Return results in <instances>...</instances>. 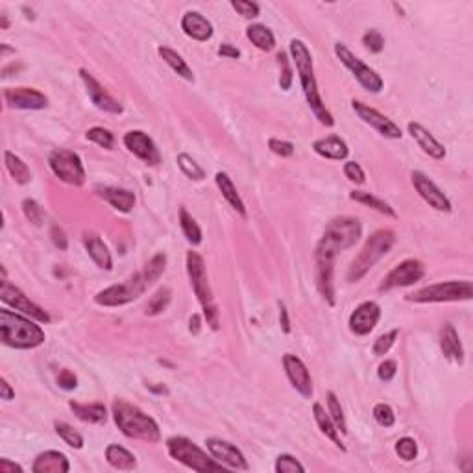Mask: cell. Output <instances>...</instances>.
<instances>
[{
  "label": "cell",
  "instance_id": "6da1fadb",
  "mask_svg": "<svg viewBox=\"0 0 473 473\" xmlns=\"http://www.w3.org/2000/svg\"><path fill=\"white\" fill-rule=\"evenodd\" d=\"M165 264H167L165 253L153 255L141 272L128 278L124 283L113 285V287H107L105 290L98 292L95 301L98 305H104V307H119V305H126L137 300L153 281L161 278V273L165 272Z\"/></svg>",
  "mask_w": 473,
  "mask_h": 473
},
{
  "label": "cell",
  "instance_id": "7a4b0ae2",
  "mask_svg": "<svg viewBox=\"0 0 473 473\" xmlns=\"http://www.w3.org/2000/svg\"><path fill=\"white\" fill-rule=\"evenodd\" d=\"M290 54H292V61L296 65V70L300 74L301 89L307 98V104L316 115V119L324 124V126H333L331 113L326 110V104L322 102V96L318 93V84L315 78V67H313V58H310L309 48L305 47L301 39H292L290 41Z\"/></svg>",
  "mask_w": 473,
  "mask_h": 473
},
{
  "label": "cell",
  "instance_id": "3957f363",
  "mask_svg": "<svg viewBox=\"0 0 473 473\" xmlns=\"http://www.w3.org/2000/svg\"><path fill=\"white\" fill-rule=\"evenodd\" d=\"M0 337L6 346L17 350H32L45 342L41 327L10 309H0Z\"/></svg>",
  "mask_w": 473,
  "mask_h": 473
},
{
  "label": "cell",
  "instance_id": "277c9868",
  "mask_svg": "<svg viewBox=\"0 0 473 473\" xmlns=\"http://www.w3.org/2000/svg\"><path fill=\"white\" fill-rule=\"evenodd\" d=\"M111 409H113L115 423L119 426L122 435L144 442L161 440V433H159V426L156 423V420L150 418L147 412H142L139 407L124 400H115Z\"/></svg>",
  "mask_w": 473,
  "mask_h": 473
},
{
  "label": "cell",
  "instance_id": "5b68a950",
  "mask_svg": "<svg viewBox=\"0 0 473 473\" xmlns=\"http://www.w3.org/2000/svg\"><path fill=\"white\" fill-rule=\"evenodd\" d=\"M396 233L392 230H379L370 236L364 248L361 250L357 257L353 259V263L347 269V281L350 283H357L361 279L373 269V264L377 263L379 259L384 257L390 252V248L394 246Z\"/></svg>",
  "mask_w": 473,
  "mask_h": 473
},
{
  "label": "cell",
  "instance_id": "8992f818",
  "mask_svg": "<svg viewBox=\"0 0 473 473\" xmlns=\"http://www.w3.org/2000/svg\"><path fill=\"white\" fill-rule=\"evenodd\" d=\"M361 233H363V226H361L359 218L337 216L326 226V232H324V236L318 242L316 250L331 253L337 257L338 252L352 248L361 239Z\"/></svg>",
  "mask_w": 473,
  "mask_h": 473
},
{
  "label": "cell",
  "instance_id": "52a82bcc",
  "mask_svg": "<svg viewBox=\"0 0 473 473\" xmlns=\"http://www.w3.org/2000/svg\"><path fill=\"white\" fill-rule=\"evenodd\" d=\"M187 273H189L190 285L195 289V294L198 296V301H200L202 309H204L207 324L213 329H218V309H216L215 298H213V292H211L207 273H205L204 257H202L200 253H187Z\"/></svg>",
  "mask_w": 473,
  "mask_h": 473
},
{
  "label": "cell",
  "instance_id": "ba28073f",
  "mask_svg": "<svg viewBox=\"0 0 473 473\" xmlns=\"http://www.w3.org/2000/svg\"><path fill=\"white\" fill-rule=\"evenodd\" d=\"M170 457L176 458L178 463L185 464L187 468L195 472H224V464L216 463V458H209L207 453L198 447L193 440L185 437H172L167 440Z\"/></svg>",
  "mask_w": 473,
  "mask_h": 473
},
{
  "label": "cell",
  "instance_id": "9c48e42d",
  "mask_svg": "<svg viewBox=\"0 0 473 473\" xmlns=\"http://www.w3.org/2000/svg\"><path fill=\"white\" fill-rule=\"evenodd\" d=\"M473 296L472 281H444L423 287L414 294L407 296V300L414 303H440V301L470 300Z\"/></svg>",
  "mask_w": 473,
  "mask_h": 473
},
{
  "label": "cell",
  "instance_id": "30bf717a",
  "mask_svg": "<svg viewBox=\"0 0 473 473\" xmlns=\"http://www.w3.org/2000/svg\"><path fill=\"white\" fill-rule=\"evenodd\" d=\"M48 165L52 172L65 183L74 187H82L85 183V169L78 153L59 148L48 156Z\"/></svg>",
  "mask_w": 473,
  "mask_h": 473
},
{
  "label": "cell",
  "instance_id": "8fae6325",
  "mask_svg": "<svg viewBox=\"0 0 473 473\" xmlns=\"http://www.w3.org/2000/svg\"><path fill=\"white\" fill-rule=\"evenodd\" d=\"M335 54H337V58L344 63V67L352 70L353 76L357 78V82L363 85L364 89L370 91V93H379V91L383 89V80H381V76L373 68H370L368 65L363 63L344 43H337L335 45Z\"/></svg>",
  "mask_w": 473,
  "mask_h": 473
},
{
  "label": "cell",
  "instance_id": "7c38bea8",
  "mask_svg": "<svg viewBox=\"0 0 473 473\" xmlns=\"http://www.w3.org/2000/svg\"><path fill=\"white\" fill-rule=\"evenodd\" d=\"M0 300L4 303L11 305L13 309L22 313V315L30 316L33 320L41 322V324H48L50 322V316L45 309H41L39 305L33 303L30 298H28L21 289H17L15 285H11L6 276H2V285H0Z\"/></svg>",
  "mask_w": 473,
  "mask_h": 473
},
{
  "label": "cell",
  "instance_id": "4fadbf2b",
  "mask_svg": "<svg viewBox=\"0 0 473 473\" xmlns=\"http://www.w3.org/2000/svg\"><path fill=\"white\" fill-rule=\"evenodd\" d=\"M426 276V266L418 259H407L400 263L394 270H390L389 276L383 279V283L379 285V290H390L396 287H409V285L418 283Z\"/></svg>",
  "mask_w": 473,
  "mask_h": 473
},
{
  "label": "cell",
  "instance_id": "5bb4252c",
  "mask_svg": "<svg viewBox=\"0 0 473 473\" xmlns=\"http://www.w3.org/2000/svg\"><path fill=\"white\" fill-rule=\"evenodd\" d=\"M352 107L359 115V119H363V122H366V124H370L372 128H375L383 137H389V139H401V135H403L398 124H394L389 117H384L383 113H379L377 110H373L370 105L363 104V102L359 100H353Z\"/></svg>",
  "mask_w": 473,
  "mask_h": 473
},
{
  "label": "cell",
  "instance_id": "9a60e30c",
  "mask_svg": "<svg viewBox=\"0 0 473 473\" xmlns=\"http://www.w3.org/2000/svg\"><path fill=\"white\" fill-rule=\"evenodd\" d=\"M333 264H335V255L316 250V285L324 300L329 305H335V281H333L335 266Z\"/></svg>",
  "mask_w": 473,
  "mask_h": 473
},
{
  "label": "cell",
  "instance_id": "2e32d148",
  "mask_svg": "<svg viewBox=\"0 0 473 473\" xmlns=\"http://www.w3.org/2000/svg\"><path fill=\"white\" fill-rule=\"evenodd\" d=\"M283 366L285 373H287V377L292 383V386L303 398H310L313 396V379H310V373L303 364V361L300 357L292 355V353H287L283 357Z\"/></svg>",
  "mask_w": 473,
  "mask_h": 473
},
{
  "label": "cell",
  "instance_id": "e0dca14e",
  "mask_svg": "<svg viewBox=\"0 0 473 473\" xmlns=\"http://www.w3.org/2000/svg\"><path fill=\"white\" fill-rule=\"evenodd\" d=\"M412 185L423 202L431 205L433 209L444 211V213L451 211V202L447 200V196L423 172H412Z\"/></svg>",
  "mask_w": 473,
  "mask_h": 473
},
{
  "label": "cell",
  "instance_id": "ac0fdd59",
  "mask_svg": "<svg viewBox=\"0 0 473 473\" xmlns=\"http://www.w3.org/2000/svg\"><path fill=\"white\" fill-rule=\"evenodd\" d=\"M124 144L133 156H137L139 159H142L144 163L148 165H158L161 161V156H159V150L156 147V142L150 139L144 132H139V130H133V132H128L124 135Z\"/></svg>",
  "mask_w": 473,
  "mask_h": 473
},
{
  "label": "cell",
  "instance_id": "d6986e66",
  "mask_svg": "<svg viewBox=\"0 0 473 473\" xmlns=\"http://www.w3.org/2000/svg\"><path fill=\"white\" fill-rule=\"evenodd\" d=\"M4 100L13 110H43L48 104V98L43 95L41 91L30 89V87L6 89Z\"/></svg>",
  "mask_w": 473,
  "mask_h": 473
},
{
  "label": "cell",
  "instance_id": "ffe728a7",
  "mask_svg": "<svg viewBox=\"0 0 473 473\" xmlns=\"http://www.w3.org/2000/svg\"><path fill=\"white\" fill-rule=\"evenodd\" d=\"M379 318H381V307L375 301H364L350 316V329L359 337H364L377 326Z\"/></svg>",
  "mask_w": 473,
  "mask_h": 473
},
{
  "label": "cell",
  "instance_id": "44dd1931",
  "mask_svg": "<svg viewBox=\"0 0 473 473\" xmlns=\"http://www.w3.org/2000/svg\"><path fill=\"white\" fill-rule=\"evenodd\" d=\"M207 449L220 464H226L227 468L233 470H248V463L241 449H236V446L230 444L226 440H218V438H209L205 442Z\"/></svg>",
  "mask_w": 473,
  "mask_h": 473
},
{
  "label": "cell",
  "instance_id": "7402d4cb",
  "mask_svg": "<svg viewBox=\"0 0 473 473\" xmlns=\"http://www.w3.org/2000/svg\"><path fill=\"white\" fill-rule=\"evenodd\" d=\"M80 76H82V80H84L85 87H87V93H89L91 100H93V104L98 107V110L102 111H107V113H113V115H121L122 113V105L119 104V102L113 98V96L107 93V91L102 87L98 82H96L93 76H91L85 68H82L80 70Z\"/></svg>",
  "mask_w": 473,
  "mask_h": 473
},
{
  "label": "cell",
  "instance_id": "603a6c76",
  "mask_svg": "<svg viewBox=\"0 0 473 473\" xmlns=\"http://www.w3.org/2000/svg\"><path fill=\"white\" fill-rule=\"evenodd\" d=\"M181 28L195 41H207L213 37V24L198 11H187L181 19Z\"/></svg>",
  "mask_w": 473,
  "mask_h": 473
},
{
  "label": "cell",
  "instance_id": "cb8c5ba5",
  "mask_svg": "<svg viewBox=\"0 0 473 473\" xmlns=\"http://www.w3.org/2000/svg\"><path fill=\"white\" fill-rule=\"evenodd\" d=\"M409 133L412 135V139L418 142V147H420L426 153H429L431 158L435 159L446 158V148H444V144H440V142H438L431 133L427 132L421 124H418V122H409Z\"/></svg>",
  "mask_w": 473,
  "mask_h": 473
},
{
  "label": "cell",
  "instance_id": "d4e9b609",
  "mask_svg": "<svg viewBox=\"0 0 473 473\" xmlns=\"http://www.w3.org/2000/svg\"><path fill=\"white\" fill-rule=\"evenodd\" d=\"M70 470L63 453L45 451L36 458L32 466L33 473H67Z\"/></svg>",
  "mask_w": 473,
  "mask_h": 473
},
{
  "label": "cell",
  "instance_id": "484cf974",
  "mask_svg": "<svg viewBox=\"0 0 473 473\" xmlns=\"http://www.w3.org/2000/svg\"><path fill=\"white\" fill-rule=\"evenodd\" d=\"M96 193H98L100 198H104L105 202H110L121 213H130L133 209V205H135V195H133L132 190L115 189V187H98Z\"/></svg>",
  "mask_w": 473,
  "mask_h": 473
},
{
  "label": "cell",
  "instance_id": "4316f807",
  "mask_svg": "<svg viewBox=\"0 0 473 473\" xmlns=\"http://www.w3.org/2000/svg\"><path fill=\"white\" fill-rule=\"evenodd\" d=\"M440 346H442L444 355H446V359L455 361V363H458V364L464 363L463 344H460V340H458L457 331H455V327H453L451 324H446V326L442 327Z\"/></svg>",
  "mask_w": 473,
  "mask_h": 473
},
{
  "label": "cell",
  "instance_id": "83f0119b",
  "mask_svg": "<svg viewBox=\"0 0 473 473\" xmlns=\"http://www.w3.org/2000/svg\"><path fill=\"white\" fill-rule=\"evenodd\" d=\"M315 148V152L318 156L326 159H335V161H340V159L347 158V144L342 141L340 137L337 135H329L326 139H318V141L313 144Z\"/></svg>",
  "mask_w": 473,
  "mask_h": 473
},
{
  "label": "cell",
  "instance_id": "f1b7e54d",
  "mask_svg": "<svg viewBox=\"0 0 473 473\" xmlns=\"http://www.w3.org/2000/svg\"><path fill=\"white\" fill-rule=\"evenodd\" d=\"M85 248H87V253L91 255V259L95 261L100 269L111 270L113 269V261H111V253L107 250L102 239L98 235H85L84 239Z\"/></svg>",
  "mask_w": 473,
  "mask_h": 473
},
{
  "label": "cell",
  "instance_id": "f546056e",
  "mask_svg": "<svg viewBox=\"0 0 473 473\" xmlns=\"http://www.w3.org/2000/svg\"><path fill=\"white\" fill-rule=\"evenodd\" d=\"M215 181H216V185H218V189H220L222 196L227 200V204L232 205L236 213H241L242 216H246V205H244L242 198L239 196V193H236L232 178H230L226 172H218L215 176Z\"/></svg>",
  "mask_w": 473,
  "mask_h": 473
},
{
  "label": "cell",
  "instance_id": "4dcf8cb0",
  "mask_svg": "<svg viewBox=\"0 0 473 473\" xmlns=\"http://www.w3.org/2000/svg\"><path fill=\"white\" fill-rule=\"evenodd\" d=\"M68 407L73 409V412L78 416L82 421H87V423H104L105 418H107V410L102 403H76V401H70Z\"/></svg>",
  "mask_w": 473,
  "mask_h": 473
},
{
  "label": "cell",
  "instance_id": "1f68e13d",
  "mask_svg": "<svg viewBox=\"0 0 473 473\" xmlns=\"http://www.w3.org/2000/svg\"><path fill=\"white\" fill-rule=\"evenodd\" d=\"M105 460L110 463V466H113L115 470H122V472H130L137 466V460L132 453L124 449V447L117 446V444H111L105 449Z\"/></svg>",
  "mask_w": 473,
  "mask_h": 473
},
{
  "label": "cell",
  "instance_id": "d6a6232c",
  "mask_svg": "<svg viewBox=\"0 0 473 473\" xmlns=\"http://www.w3.org/2000/svg\"><path fill=\"white\" fill-rule=\"evenodd\" d=\"M313 412H315V420H316V423H318V427H320V431L324 433L327 438H331V440L335 442L338 447H340L342 451H344L346 447H344V444H342L340 435H338V429H337V426H335V421L331 420L329 412H326V409H324L320 403H315V405H313Z\"/></svg>",
  "mask_w": 473,
  "mask_h": 473
},
{
  "label": "cell",
  "instance_id": "836d02e7",
  "mask_svg": "<svg viewBox=\"0 0 473 473\" xmlns=\"http://www.w3.org/2000/svg\"><path fill=\"white\" fill-rule=\"evenodd\" d=\"M246 36L263 52H270L276 47V37H273L272 30L264 27V24H252V27H248Z\"/></svg>",
  "mask_w": 473,
  "mask_h": 473
},
{
  "label": "cell",
  "instance_id": "e575fe53",
  "mask_svg": "<svg viewBox=\"0 0 473 473\" xmlns=\"http://www.w3.org/2000/svg\"><path fill=\"white\" fill-rule=\"evenodd\" d=\"M159 56L163 58V61L167 65H169L170 68H172L174 73H178L181 78L189 80V82H193L195 80V74H193V70L189 68V65L185 63V59L179 56L178 52H174L172 48L169 47H159L158 48Z\"/></svg>",
  "mask_w": 473,
  "mask_h": 473
},
{
  "label": "cell",
  "instance_id": "d590c367",
  "mask_svg": "<svg viewBox=\"0 0 473 473\" xmlns=\"http://www.w3.org/2000/svg\"><path fill=\"white\" fill-rule=\"evenodd\" d=\"M4 161H6V169L10 170L11 178L15 179L19 185L28 183L30 179H32V172L27 167V163L22 161L21 158H17L15 153L10 152V150H6L4 152Z\"/></svg>",
  "mask_w": 473,
  "mask_h": 473
},
{
  "label": "cell",
  "instance_id": "8d00e7d4",
  "mask_svg": "<svg viewBox=\"0 0 473 473\" xmlns=\"http://www.w3.org/2000/svg\"><path fill=\"white\" fill-rule=\"evenodd\" d=\"M350 198H352V200H355V202H359V204L368 205V207L379 211V213H383V215L396 218V211L392 209V207H390L386 202H383L381 198H377V196H373L372 193H364V190H353L352 195H350Z\"/></svg>",
  "mask_w": 473,
  "mask_h": 473
},
{
  "label": "cell",
  "instance_id": "74e56055",
  "mask_svg": "<svg viewBox=\"0 0 473 473\" xmlns=\"http://www.w3.org/2000/svg\"><path fill=\"white\" fill-rule=\"evenodd\" d=\"M179 226H181V232H183L185 239H187L193 246H198V244H200L202 242L200 226L196 224V220L187 213L185 207L179 209Z\"/></svg>",
  "mask_w": 473,
  "mask_h": 473
},
{
  "label": "cell",
  "instance_id": "f35d334b",
  "mask_svg": "<svg viewBox=\"0 0 473 473\" xmlns=\"http://www.w3.org/2000/svg\"><path fill=\"white\" fill-rule=\"evenodd\" d=\"M170 298H172V290L167 289V287L159 289L158 292L150 298V301H148L147 315L153 316V315H159V313H163V310L169 307Z\"/></svg>",
  "mask_w": 473,
  "mask_h": 473
},
{
  "label": "cell",
  "instance_id": "ab89813d",
  "mask_svg": "<svg viewBox=\"0 0 473 473\" xmlns=\"http://www.w3.org/2000/svg\"><path fill=\"white\" fill-rule=\"evenodd\" d=\"M56 433L59 435V438H63V442L67 446L74 447V449H82L84 447V438L78 431H74L73 427L65 423V421H56Z\"/></svg>",
  "mask_w": 473,
  "mask_h": 473
},
{
  "label": "cell",
  "instance_id": "60d3db41",
  "mask_svg": "<svg viewBox=\"0 0 473 473\" xmlns=\"http://www.w3.org/2000/svg\"><path fill=\"white\" fill-rule=\"evenodd\" d=\"M178 167L183 170V174L187 176V178L196 179V181H202V179L205 178L204 169H202L200 165L196 163L195 159L190 158V156H187V153H179V156H178Z\"/></svg>",
  "mask_w": 473,
  "mask_h": 473
},
{
  "label": "cell",
  "instance_id": "b9f144b4",
  "mask_svg": "<svg viewBox=\"0 0 473 473\" xmlns=\"http://www.w3.org/2000/svg\"><path fill=\"white\" fill-rule=\"evenodd\" d=\"M327 407H329V416H331V420L335 421V426H337L338 433L342 435H346L347 427H346V418H344V412H342L340 401L333 392L327 394Z\"/></svg>",
  "mask_w": 473,
  "mask_h": 473
},
{
  "label": "cell",
  "instance_id": "7bdbcfd3",
  "mask_svg": "<svg viewBox=\"0 0 473 473\" xmlns=\"http://www.w3.org/2000/svg\"><path fill=\"white\" fill-rule=\"evenodd\" d=\"M85 137L89 139V141L96 142L98 147L105 148V150H111V148L115 147V137L110 130H105V128H91L89 132L85 133Z\"/></svg>",
  "mask_w": 473,
  "mask_h": 473
},
{
  "label": "cell",
  "instance_id": "ee69618b",
  "mask_svg": "<svg viewBox=\"0 0 473 473\" xmlns=\"http://www.w3.org/2000/svg\"><path fill=\"white\" fill-rule=\"evenodd\" d=\"M278 63L281 67V74H279V85L281 89L289 91L292 85V68H290V59L285 52L278 54Z\"/></svg>",
  "mask_w": 473,
  "mask_h": 473
},
{
  "label": "cell",
  "instance_id": "f6af8a7d",
  "mask_svg": "<svg viewBox=\"0 0 473 473\" xmlns=\"http://www.w3.org/2000/svg\"><path fill=\"white\" fill-rule=\"evenodd\" d=\"M373 418L381 427H392L396 423L394 410L386 403H379V405L373 407Z\"/></svg>",
  "mask_w": 473,
  "mask_h": 473
},
{
  "label": "cell",
  "instance_id": "bcb514c9",
  "mask_svg": "<svg viewBox=\"0 0 473 473\" xmlns=\"http://www.w3.org/2000/svg\"><path fill=\"white\" fill-rule=\"evenodd\" d=\"M276 472L278 473H303L305 468L296 460L292 455H279L276 460Z\"/></svg>",
  "mask_w": 473,
  "mask_h": 473
},
{
  "label": "cell",
  "instance_id": "7dc6e473",
  "mask_svg": "<svg viewBox=\"0 0 473 473\" xmlns=\"http://www.w3.org/2000/svg\"><path fill=\"white\" fill-rule=\"evenodd\" d=\"M396 453L400 455V458L403 460H414L416 455H418V446H416V442L412 438L405 437L398 440L396 444Z\"/></svg>",
  "mask_w": 473,
  "mask_h": 473
},
{
  "label": "cell",
  "instance_id": "c3c4849f",
  "mask_svg": "<svg viewBox=\"0 0 473 473\" xmlns=\"http://www.w3.org/2000/svg\"><path fill=\"white\" fill-rule=\"evenodd\" d=\"M396 338H398V329H392V331L381 335V337L375 340V344H373V353H375V355H386L390 347L394 346Z\"/></svg>",
  "mask_w": 473,
  "mask_h": 473
},
{
  "label": "cell",
  "instance_id": "681fc988",
  "mask_svg": "<svg viewBox=\"0 0 473 473\" xmlns=\"http://www.w3.org/2000/svg\"><path fill=\"white\" fill-rule=\"evenodd\" d=\"M22 211H24V216H27L28 220L32 222V224H36V226H41L43 209H41V205L37 204L36 200H30V198H27V200L22 202Z\"/></svg>",
  "mask_w": 473,
  "mask_h": 473
},
{
  "label": "cell",
  "instance_id": "f907efd6",
  "mask_svg": "<svg viewBox=\"0 0 473 473\" xmlns=\"http://www.w3.org/2000/svg\"><path fill=\"white\" fill-rule=\"evenodd\" d=\"M363 45L368 48L370 52H381L384 47V37L381 36V32L377 30H368V32L363 36Z\"/></svg>",
  "mask_w": 473,
  "mask_h": 473
},
{
  "label": "cell",
  "instance_id": "816d5d0a",
  "mask_svg": "<svg viewBox=\"0 0 473 473\" xmlns=\"http://www.w3.org/2000/svg\"><path fill=\"white\" fill-rule=\"evenodd\" d=\"M232 8L235 11H239L242 17H246V19H253V17L259 15V4L255 2H246V0H232Z\"/></svg>",
  "mask_w": 473,
  "mask_h": 473
},
{
  "label": "cell",
  "instance_id": "f5cc1de1",
  "mask_svg": "<svg viewBox=\"0 0 473 473\" xmlns=\"http://www.w3.org/2000/svg\"><path fill=\"white\" fill-rule=\"evenodd\" d=\"M269 148L272 150L276 156H281V158H290L294 153V144L289 141H279V139H270Z\"/></svg>",
  "mask_w": 473,
  "mask_h": 473
},
{
  "label": "cell",
  "instance_id": "db71d44e",
  "mask_svg": "<svg viewBox=\"0 0 473 473\" xmlns=\"http://www.w3.org/2000/svg\"><path fill=\"white\" fill-rule=\"evenodd\" d=\"M344 174H346V178L353 183H364V170L361 169V165L355 163V161H350V163L344 165Z\"/></svg>",
  "mask_w": 473,
  "mask_h": 473
},
{
  "label": "cell",
  "instance_id": "11a10c76",
  "mask_svg": "<svg viewBox=\"0 0 473 473\" xmlns=\"http://www.w3.org/2000/svg\"><path fill=\"white\" fill-rule=\"evenodd\" d=\"M396 372H398V363H396V361H384V363H381V366H379L377 375L381 381L389 383V381L394 379Z\"/></svg>",
  "mask_w": 473,
  "mask_h": 473
},
{
  "label": "cell",
  "instance_id": "9f6ffc18",
  "mask_svg": "<svg viewBox=\"0 0 473 473\" xmlns=\"http://www.w3.org/2000/svg\"><path fill=\"white\" fill-rule=\"evenodd\" d=\"M58 384L65 390H74L78 386V377L70 370H61L58 375Z\"/></svg>",
  "mask_w": 473,
  "mask_h": 473
},
{
  "label": "cell",
  "instance_id": "6f0895ef",
  "mask_svg": "<svg viewBox=\"0 0 473 473\" xmlns=\"http://www.w3.org/2000/svg\"><path fill=\"white\" fill-rule=\"evenodd\" d=\"M50 235H52V241H54V244H56V246L59 248V250H67V235H65V232L63 230H61V227H58V226H54L52 227V233H50Z\"/></svg>",
  "mask_w": 473,
  "mask_h": 473
},
{
  "label": "cell",
  "instance_id": "680465c9",
  "mask_svg": "<svg viewBox=\"0 0 473 473\" xmlns=\"http://www.w3.org/2000/svg\"><path fill=\"white\" fill-rule=\"evenodd\" d=\"M22 473V468L19 466V464L15 463H10L8 458H2L0 460V473Z\"/></svg>",
  "mask_w": 473,
  "mask_h": 473
},
{
  "label": "cell",
  "instance_id": "91938a15",
  "mask_svg": "<svg viewBox=\"0 0 473 473\" xmlns=\"http://www.w3.org/2000/svg\"><path fill=\"white\" fill-rule=\"evenodd\" d=\"M218 54H220V56H224V58H233V59H236L239 58V56H241V50H239V48H235V47H232V45H222L220 48H218Z\"/></svg>",
  "mask_w": 473,
  "mask_h": 473
},
{
  "label": "cell",
  "instance_id": "94428289",
  "mask_svg": "<svg viewBox=\"0 0 473 473\" xmlns=\"http://www.w3.org/2000/svg\"><path fill=\"white\" fill-rule=\"evenodd\" d=\"M0 396H2V400H6V401H11L13 398H15V392L11 390V386L8 384L6 379H0Z\"/></svg>",
  "mask_w": 473,
  "mask_h": 473
},
{
  "label": "cell",
  "instance_id": "6125c7cd",
  "mask_svg": "<svg viewBox=\"0 0 473 473\" xmlns=\"http://www.w3.org/2000/svg\"><path fill=\"white\" fill-rule=\"evenodd\" d=\"M279 322H281V327H283L285 333H290V322H289V313L285 309V305H281V313H279Z\"/></svg>",
  "mask_w": 473,
  "mask_h": 473
},
{
  "label": "cell",
  "instance_id": "be15d7a7",
  "mask_svg": "<svg viewBox=\"0 0 473 473\" xmlns=\"http://www.w3.org/2000/svg\"><path fill=\"white\" fill-rule=\"evenodd\" d=\"M190 333H200V316L198 315H193V318H190Z\"/></svg>",
  "mask_w": 473,
  "mask_h": 473
},
{
  "label": "cell",
  "instance_id": "e7e4bbea",
  "mask_svg": "<svg viewBox=\"0 0 473 473\" xmlns=\"http://www.w3.org/2000/svg\"><path fill=\"white\" fill-rule=\"evenodd\" d=\"M0 24H2V28H4V30H6V28H8V27H10V22H8V19H6V15L0 17Z\"/></svg>",
  "mask_w": 473,
  "mask_h": 473
}]
</instances>
